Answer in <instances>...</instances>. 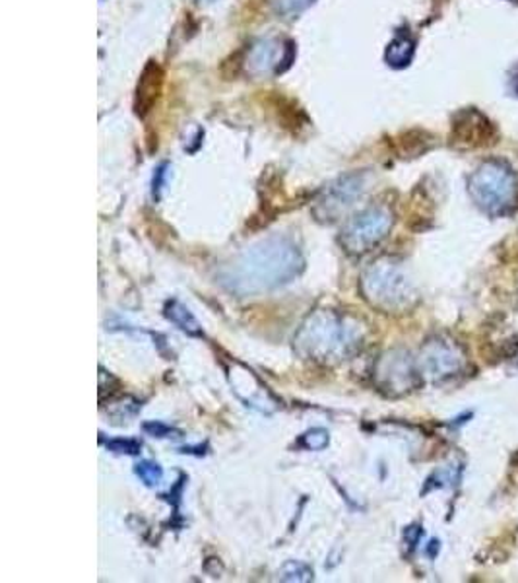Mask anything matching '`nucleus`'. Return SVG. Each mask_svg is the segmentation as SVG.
<instances>
[{
    "mask_svg": "<svg viewBox=\"0 0 518 583\" xmlns=\"http://www.w3.org/2000/svg\"><path fill=\"white\" fill-rule=\"evenodd\" d=\"M305 266L298 246L288 238L264 239L233 257L218 271V283L238 296H256L296 281Z\"/></svg>",
    "mask_w": 518,
    "mask_h": 583,
    "instance_id": "1",
    "label": "nucleus"
},
{
    "mask_svg": "<svg viewBox=\"0 0 518 583\" xmlns=\"http://www.w3.org/2000/svg\"><path fill=\"white\" fill-rule=\"evenodd\" d=\"M365 341L360 319L334 310L311 313L293 336V346L301 356L315 362L334 364L350 360Z\"/></svg>",
    "mask_w": 518,
    "mask_h": 583,
    "instance_id": "2",
    "label": "nucleus"
},
{
    "mask_svg": "<svg viewBox=\"0 0 518 583\" xmlns=\"http://www.w3.org/2000/svg\"><path fill=\"white\" fill-rule=\"evenodd\" d=\"M468 193L482 213L490 216L513 213L518 204L517 174L503 159H487L468 179Z\"/></svg>",
    "mask_w": 518,
    "mask_h": 583,
    "instance_id": "3",
    "label": "nucleus"
},
{
    "mask_svg": "<svg viewBox=\"0 0 518 583\" xmlns=\"http://www.w3.org/2000/svg\"><path fill=\"white\" fill-rule=\"evenodd\" d=\"M361 294L371 306L387 313L408 310L418 300L415 288L405 269L387 259L375 261L365 269L361 276Z\"/></svg>",
    "mask_w": 518,
    "mask_h": 583,
    "instance_id": "4",
    "label": "nucleus"
},
{
    "mask_svg": "<svg viewBox=\"0 0 518 583\" xmlns=\"http://www.w3.org/2000/svg\"><path fill=\"white\" fill-rule=\"evenodd\" d=\"M393 224L395 216L390 213V209L383 204L370 206L346 222L340 243L352 255L368 253L387 238L388 231L393 230Z\"/></svg>",
    "mask_w": 518,
    "mask_h": 583,
    "instance_id": "5",
    "label": "nucleus"
},
{
    "mask_svg": "<svg viewBox=\"0 0 518 583\" xmlns=\"http://www.w3.org/2000/svg\"><path fill=\"white\" fill-rule=\"evenodd\" d=\"M368 186H370V176L365 171H353V174L338 177L330 186L325 187L321 197L316 199L315 209H313L316 221H340V216H344L346 211L352 209L353 204L365 194Z\"/></svg>",
    "mask_w": 518,
    "mask_h": 583,
    "instance_id": "6",
    "label": "nucleus"
},
{
    "mask_svg": "<svg viewBox=\"0 0 518 583\" xmlns=\"http://www.w3.org/2000/svg\"><path fill=\"white\" fill-rule=\"evenodd\" d=\"M293 61V44L281 37H263L246 49L245 72L253 79H268L286 71Z\"/></svg>",
    "mask_w": 518,
    "mask_h": 583,
    "instance_id": "7",
    "label": "nucleus"
},
{
    "mask_svg": "<svg viewBox=\"0 0 518 583\" xmlns=\"http://www.w3.org/2000/svg\"><path fill=\"white\" fill-rule=\"evenodd\" d=\"M418 366L420 373L430 380H448L465 368V354L450 341L433 338L423 345Z\"/></svg>",
    "mask_w": 518,
    "mask_h": 583,
    "instance_id": "8",
    "label": "nucleus"
},
{
    "mask_svg": "<svg viewBox=\"0 0 518 583\" xmlns=\"http://www.w3.org/2000/svg\"><path fill=\"white\" fill-rule=\"evenodd\" d=\"M497 129L495 124L478 111L475 107H468L458 111L453 121V144L458 148H485L497 142Z\"/></svg>",
    "mask_w": 518,
    "mask_h": 583,
    "instance_id": "9",
    "label": "nucleus"
},
{
    "mask_svg": "<svg viewBox=\"0 0 518 583\" xmlns=\"http://www.w3.org/2000/svg\"><path fill=\"white\" fill-rule=\"evenodd\" d=\"M377 381L383 391L402 395L418 385V368L406 353H387L377 364Z\"/></svg>",
    "mask_w": 518,
    "mask_h": 583,
    "instance_id": "10",
    "label": "nucleus"
},
{
    "mask_svg": "<svg viewBox=\"0 0 518 583\" xmlns=\"http://www.w3.org/2000/svg\"><path fill=\"white\" fill-rule=\"evenodd\" d=\"M159 90H161V71L156 62H149L146 71L142 74L138 82V92H136V111L138 116H144L154 102L158 99Z\"/></svg>",
    "mask_w": 518,
    "mask_h": 583,
    "instance_id": "11",
    "label": "nucleus"
},
{
    "mask_svg": "<svg viewBox=\"0 0 518 583\" xmlns=\"http://www.w3.org/2000/svg\"><path fill=\"white\" fill-rule=\"evenodd\" d=\"M413 53H415V39L406 32H398L387 45L385 61L393 69H405L412 62Z\"/></svg>",
    "mask_w": 518,
    "mask_h": 583,
    "instance_id": "12",
    "label": "nucleus"
},
{
    "mask_svg": "<svg viewBox=\"0 0 518 583\" xmlns=\"http://www.w3.org/2000/svg\"><path fill=\"white\" fill-rule=\"evenodd\" d=\"M166 318L181 329L183 333L191 336H203L204 331L201 323L196 321L193 313L181 301L169 300L166 304Z\"/></svg>",
    "mask_w": 518,
    "mask_h": 583,
    "instance_id": "13",
    "label": "nucleus"
},
{
    "mask_svg": "<svg viewBox=\"0 0 518 583\" xmlns=\"http://www.w3.org/2000/svg\"><path fill=\"white\" fill-rule=\"evenodd\" d=\"M315 4V0H268V7L278 19L293 20Z\"/></svg>",
    "mask_w": 518,
    "mask_h": 583,
    "instance_id": "14",
    "label": "nucleus"
},
{
    "mask_svg": "<svg viewBox=\"0 0 518 583\" xmlns=\"http://www.w3.org/2000/svg\"><path fill=\"white\" fill-rule=\"evenodd\" d=\"M280 580L284 582H311L313 580V570L305 562L291 560L280 570Z\"/></svg>",
    "mask_w": 518,
    "mask_h": 583,
    "instance_id": "15",
    "label": "nucleus"
},
{
    "mask_svg": "<svg viewBox=\"0 0 518 583\" xmlns=\"http://www.w3.org/2000/svg\"><path fill=\"white\" fill-rule=\"evenodd\" d=\"M136 475L141 477L144 485L156 486L161 483L164 471H161L158 463H154V461H141V463L136 465Z\"/></svg>",
    "mask_w": 518,
    "mask_h": 583,
    "instance_id": "16",
    "label": "nucleus"
},
{
    "mask_svg": "<svg viewBox=\"0 0 518 583\" xmlns=\"http://www.w3.org/2000/svg\"><path fill=\"white\" fill-rule=\"evenodd\" d=\"M301 442L311 451L325 450L326 445H328V432L321 430V428H315V430L305 433Z\"/></svg>",
    "mask_w": 518,
    "mask_h": 583,
    "instance_id": "17",
    "label": "nucleus"
},
{
    "mask_svg": "<svg viewBox=\"0 0 518 583\" xmlns=\"http://www.w3.org/2000/svg\"><path fill=\"white\" fill-rule=\"evenodd\" d=\"M107 450H111L113 453L136 455V453H141L142 443L136 442V440H113V442L107 443Z\"/></svg>",
    "mask_w": 518,
    "mask_h": 583,
    "instance_id": "18",
    "label": "nucleus"
},
{
    "mask_svg": "<svg viewBox=\"0 0 518 583\" xmlns=\"http://www.w3.org/2000/svg\"><path fill=\"white\" fill-rule=\"evenodd\" d=\"M144 430L152 433L154 438H173V433H179L171 426L161 425V423H146Z\"/></svg>",
    "mask_w": 518,
    "mask_h": 583,
    "instance_id": "19",
    "label": "nucleus"
},
{
    "mask_svg": "<svg viewBox=\"0 0 518 583\" xmlns=\"http://www.w3.org/2000/svg\"><path fill=\"white\" fill-rule=\"evenodd\" d=\"M167 169H169L167 164H161V166L156 169V176H154V194H159V191L166 186Z\"/></svg>",
    "mask_w": 518,
    "mask_h": 583,
    "instance_id": "20",
    "label": "nucleus"
},
{
    "mask_svg": "<svg viewBox=\"0 0 518 583\" xmlns=\"http://www.w3.org/2000/svg\"><path fill=\"white\" fill-rule=\"evenodd\" d=\"M509 88L510 92L518 97V64L513 69V72H510Z\"/></svg>",
    "mask_w": 518,
    "mask_h": 583,
    "instance_id": "21",
    "label": "nucleus"
}]
</instances>
